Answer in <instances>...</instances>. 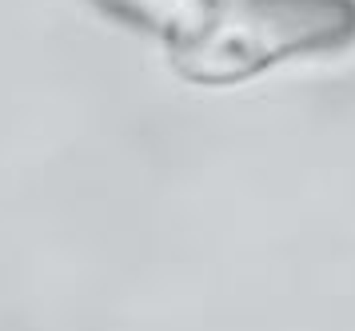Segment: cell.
Listing matches in <instances>:
<instances>
[{
	"instance_id": "cell-1",
	"label": "cell",
	"mask_w": 355,
	"mask_h": 331,
	"mask_svg": "<svg viewBox=\"0 0 355 331\" xmlns=\"http://www.w3.org/2000/svg\"><path fill=\"white\" fill-rule=\"evenodd\" d=\"M355 40V0H208L172 60L196 84H232L288 56Z\"/></svg>"
},
{
	"instance_id": "cell-2",
	"label": "cell",
	"mask_w": 355,
	"mask_h": 331,
	"mask_svg": "<svg viewBox=\"0 0 355 331\" xmlns=\"http://www.w3.org/2000/svg\"><path fill=\"white\" fill-rule=\"evenodd\" d=\"M100 4L120 20H132V24L164 36L168 44L184 40L208 8V0H100Z\"/></svg>"
}]
</instances>
